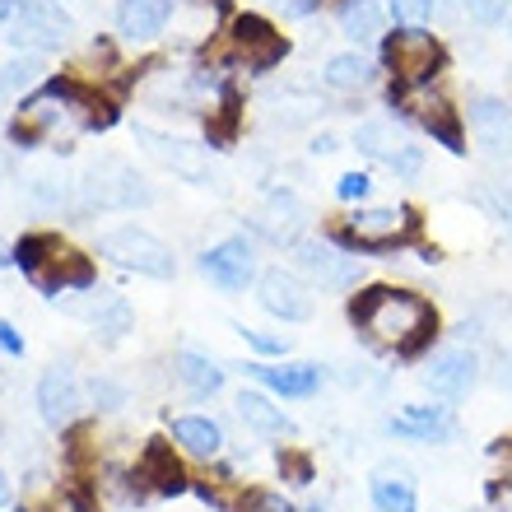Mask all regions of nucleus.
<instances>
[{"instance_id": "1", "label": "nucleus", "mask_w": 512, "mask_h": 512, "mask_svg": "<svg viewBox=\"0 0 512 512\" xmlns=\"http://www.w3.org/2000/svg\"><path fill=\"white\" fill-rule=\"evenodd\" d=\"M354 326L368 336V345L396 354H419L433 340V303L410 294V289H391V284H373L350 303Z\"/></svg>"}, {"instance_id": "2", "label": "nucleus", "mask_w": 512, "mask_h": 512, "mask_svg": "<svg viewBox=\"0 0 512 512\" xmlns=\"http://www.w3.org/2000/svg\"><path fill=\"white\" fill-rule=\"evenodd\" d=\"M14 266L24 270L28 280L38 284L47 298L66 294V289H94V270L80 252L61 247V238L52 233H33L24 243L14 247Z\"/></svg>"}, {"instance_id": "3", "label": "nucleus", "mask_w": 512, "mask_h": 512, "mask_svg": "<svg viewBox=\"0 0 512 512\" xmlns=\"http://www.w3.org/2000/svg\"><path fill=\"white\" fill-rule=\"evenodd\" d=\"M98 256H108L112 266L135 270V275H149V280H173V275H177L173 247L163 243L159 233L135 229V224H122V229L98 233Z\"/></svg>"}, {"instance_id": "4", "label": "nucleus", "mask_w": 512, "mask_h": 512, "mask_svg": "<svg viewBox=\"0 0 512 512\" xmlns=\"http://www.w3.org/2000/svg\"><path fill=\"white\" fill-rule=\"evenodd\" d=\"M154 201V187L135 173L126 159H98L80 177V205L84 210H135V205Z\"/></svg>"}, {"instance_id": "5", "label": "nucleus", "mask_w": 512, "mask_h": 512, "mask_svg": "<svg viewBox=\"0 0 512 512\" xmlns=\"http://www.w3.org/2000/svg\"><path fill=\"white\" fill-rule=\"evenodd\" d=\"M382 56H387L391 75H396V89H415V84L433 80V70L443 61V47H438V38H433L429 28L405 24V28H396V33H387Z\"/></svg>"}, {"instance_id": "6", "label": "nucleus", "mask_w": 512, "mask_h": 512, "mask_svg": "<svg viewBox=\"0 0 512 512\" xmlns=\"http://www.w3.org/2000/svg\"><path fill=\"white\" fill-rule=\"evenodd\" d=\"M415 233V210H396V205H368V210H354L340 229V243L359 247V252H391L401 247L405 238Z\"/></svg>"}, {"instance_id": "7", "label": "nucleus", "mask_w": 512, "mask_h": 512, "mask_svg": "<svg viewBox=\"0 0 512 512\" xmlns=\"http://www.w3.org/2000/svg\"><path fill=\"white\" fill-rule=\"evenodd\" d=\"M70 14L56 5V0H24V10L14 14V33L10 42L24 47V52H61L70 42Z\"/></svg>"}, {"instance_id": "8", "label": "nucleus", "mask_w": 512, "mask_h": 512, "mask_svg": "<svg viewBox=\"0 0 512 512\" xmlns=\"http://www.w3.org/2000/svg\"><path fill=\"white\" fill-rule=\"evenodd\" d=\"M294 261H298V270L308 275L322 294H345V289H354L359 284V261L354 256H340L336 247H326V243H317V238H298L294 243Z\"/></svg>"}, {"instance_id": "9", "label": "nucleus", "mask_w": 512, "mask_h": 512, "mask_svg": "<svg viewBox=\"0 0 512 512\" xmlns=\"http://www.w3.org/2000/svg\"><path fill=\"white\" fill-rule=\"evenodd\" d=\"M256 298H261V308H266L270 317H280V322H308L312 312H317L308 284L298 280L294 270H284V266L261 270V280H256Z\"/></svg>"}, {"instance_id": "10", "label": "nucleus", "mask_w": 512, "mask_h": 512, "mask_svg": "<svg viewBox=\"0 0 512 512\" xmlns=\"http://www.w3.org/2000/svg\"><path fill=\"white\" fill-rule=\"evenodd\" d=\"M475 378H480V359H475V350H466V345H443V350L429 359V368H424V387H429L438 401L471 396Z\"/></svg>"}, {"instance_id": "11", "label": "nucleus", "mask_w": 512, "mask_h": 512, "mask_svg": "<svg viewBox=\"0 0 512 512\" xmlns=\"http://www.w3.org/2000/svg\"><path fill=\"white\" fill-rule=\"evenodd\" d=\"M201 270L210 275V284L224 289V294H243L252 280H261V275H256L252 238H224V243H215L201 256Z\"/></svg>"}, {"instance_id": "12", "label": "nucleus", "mask_w": 512, "mask_h": 512, "mask_svg": "<svg viewBox=\"0 0 512 512\" xmlns=\"http://www.w3.org/2000/svg\"><path fill=\"white\" fill-rule=\"evenodd\" d=\"M38 410L52 429H66V424H75L84 415V387L70 364H52L38 378Z\"/></svg>"}, {"instance_id": "13", "label": "nucleus", "mask_w": 512, "mask_h": 512, "mask_svg": "<svg viewBox=\"0 0 512 512\" xmlns=\"http://www.w3.org/2000/svg\"><path fill=\"white\" fill-rule=\"evenodd\" d=\"M391 438H410V443H457V415L452 405H405L401 415L387 419Z\"/></svg>"}, {"instance_id": "14", "label": "nucleus", "mask_w": 512, "mask_h": 512, "mask_svg": "<svg viewBox=\"0 0 512 512\" xmlns=\"http://www.w3.org/2000/svg\"><path fill=\"white\" fill-rule=\"evenodd\" d=\"M145 140V149L163 168H173L177 177H187L191 187H210L215 182V168H210V154L205 145H191V140H173V135H159V131H135Z\"/></svg>"}, {"instance_id": "15", "label": "nucleus", "mask_w": 512, "mask_h": 512, "mask_svg": "<svg viewBox=\"0 0 512 512\" xmlns=\"http://www.w3.org/2000/svg\"><path fill=\"white\" fill-rule=\"evenodd\" d=\"M229 42H233V52L243 56L252 70H270V66H280L284 52H289V42L275 33V28L261 19V14H238L229 28Z\"/></svg>"}, {"instance_id": "16", "label": "nucleus", "mask_w": 512, "mask_h": 512, "mask_svg": "<svg viewBox=\"0 0 512 512\" xmlns=\"http://www.w3.org/2000/svg\"><path fill=\"white\" fill-rule=\"evenodd\" d=\"M303 224H308V205L298 201L294 191H270L266 205L256 210V233L270 238L275 247H294Z\"/></svg>"}, {"instance_id": "17", "label": "nucleus", "mask_w": 512, "mask_h": 512, "mask_svg": "<svg viewBox=\"0 0 512 512\" xmlns=\"http://www.w3.org/2000/svg\"><path fill=\"white\" fill-rule=\"evenodd\" d=\"M247 373H252L261 387L280 391L284 401H303V396H317V391H322V368L317 364H280V368L247 364Z\"/></svg>"}, {"instance_id": "18", "label": "nucleus", "mask_w": 512, "mask_h": 512, "mask_svg": "<svg viewBox=\"0 0 512 512\" xmlns=\"http://www.w3.org/2000/svg\"><path fill=\"white\" fill-rule=\"evenodd\" d=\"M471 126H475V135H480V145H485L494 159L512 154V112L503 108L499 98H475Z\"/></svg>"}, {"instance_id": "19", "label": "nucleus", "mask_w": 512, "mask_h": 512, "mask_svg": "<svg viewBox=\"0 0 512 512\" xmlns=\"http://www.w3.org/2000/svg\"><path fill=\"white\" fill-rule=\"evenodd\" d=\"M168 14H173V0H122L117 5V28L131 42H149L163 33Z\"/></svg>"}, {"instance_id": "20", "label": "nucleus", "mask_w": 512, "mask_h": 512, "mask_svg": "<svg viewBox=\"0 0 512 512\" xmlns=\"http://www.w3.org/2000/svg\"><path fill=\"white\" fill-rule=\"evenodd\" d=\"M84 317V322L94 326V336H103L112 345V340H122L126 331H131V303H126L122 294H89V303L84 308H75Z\"/></svg>"}, {"instance_id": "21", "label": "nucleus", "mask_w": 512, "mask_h": 512, "mask_svg": "<svg viewBox=\"0 0 512 512\" xmlns=\"http://www.w3.org/2000/svg\"><path fill=\"white\" fill-rule=\"evenodd\" d=\"M233 405H238V419H243L252 433H261V438H289V433H294V419L284 415L270 396H261V391H238Z\"/></svg>"}, {"instance_id": "22", "label": "nucleus", "mask_w": 512, "mask_h": 512, "mask_svg": "<svg viewBox=\"0 0 512 512\" xmlns=\"http://www.w3.org/2000/svg\"><path fill=\"white\" fill-rule=\"evenodd\" d=\"M173 373H177V382H182L191 396H201V401L224 387V368H219L210 354H196V350H177Z\"/></svg>"}, {"instance_id": "23", "label": "nucleus", "mask_w": 512, "mask_h": 512, "mask_svg": "<svg viewBox=\"0 0 512 512\" xmlns=\"http://www.w3.org/2000/svg\"><path fill=\"white\" fill-rule=\"evenodd\" d=\"M173 443L182 447L187 457H215L219 447H224V433H219L215 419L182 415V419H173Z\"/></svg>"}, {"instance_id": "24", "label": "nucleus", "mask_w": 512, "mask_h": 512, "mask_svg": "<svg viewBox=\"0 0 512 512\" xmlns=\"http://www.w3.org/2000/svg\"><path fill=\"white\" fill-rule=\"evenodd\" d=\"M382 24H387V10L382 0H345L340 5V33L354 42H378Z\"/></svg>"}, {"instance_id": "25", "label": "nucleus", "mask_w": 512, "mask_h": 512, "mask_svg": "<svg viewBox=\"0 0 512 512\" xmlns=\"http://www.w3.org/2000/svg\"><path fill=\"white\" fill-rule=\"evenodd\" d=\"M135 480H154V489H159V494H182V489H187V475H182V466H177L173 452H168L163 443H149L145 447V461H140Z\"/></svg>"}, {"instance_id": "26", "label": "nucleus", "mask_w": 512, "mask_h": 512, "mask_svg": "<svg viewBox=\"0 0 512 512\" xmlns=\"http://www.w3.org/2000/svg\"><path fill=\"white\" fill-rule=\"evenodd\" d=\"M373 512H419V499H415V485L405 480V475H373Z\"/></svg>"}, {"instance_id": "27", "label": "nucleus", "mask_w": 512, "mask_h": 512, "mask_svg": "<svg viewBox=\"0 0 512 512\" xmlns=\"http://www.w3.org/2000/svg\"><path fill=\"white\" fill-rule=\"evenodd\" d=\"M322 80L331 84V89H340V94H354V89H364V84L373 80V66H368V56H359V52H340L326 61Z\"/></svg>"}, {"instance_id": "28", "label": "nucleus", "mask_w": 512, "mask_h": 512, "mask_svg": "<svg viewBox=\"0 0 512 512\" xmlns=\"http://www.w3.org/2000/svg\"><path fill=\"white\" fill-rule=\"evenodd\" d=\"M354 145L364 149L368 159H396V149H401V135H396V126L391 122H364L359 131H354Z\"/></svg>"}, {"instance_id": "29", "label": "nucleus", "mask_w": 512, "mask_h": 512, "mask_svg": "<svg viewBox=\"0 0 512 512\" xmlns=\"http://www.w3.org/2000/svg\"><path fill=\"white\" fill-rule=\"evenodd\" d=\"M38 75H42V61H38V56L5 61V66H0V89H5V94H24L28 84H38Z\"/></svg>"}, {"instance_id": "30", "label": "nucleus", "mask_w": 512, "mask_h": 512, "mask_svg": "<svg viewBox=\"0 0 512 512\" xmlns=\"http://www.w3.org/2000/svg\"><path fill=\"white\" fill-rule=\"evenodd\" d=\"M28 201L47 205V210H61V205H66V187H61V177H52V173L33 177V182H28Z\"/></svg>"}, {"instance_id": "31", "label": "nucleus", "mask_w": 512, "mask_h": 512, "mask_svg": "<svg viewBox=\"0 0 512 512\" xmlns=\"http://www.w3.org/2000/svg\"><path fill=\"white\" fill-rule=\"evenodd\" d=\"M461 5H466V14H471L475 24H485V28L508 24V14H512V0H461Z\"/></svg>"}, {"instance_id": "32", "label": "nucleus", "mask_w": 512, "mask_h": 512, "mask_svg": "<svg viewBox=\"0 0 512 512\" xmlns=\"http://www.w3.org/2000/svg\"><path fill=\"white\" fill-rule=\"evenodd\" d=\"M387 10L401 19V24H415L424 28V19L433 14V0H387Z\"/></svg>"}, {"instance_id": "33", "label": "nucleus", "mask_w": 512, "mask_h": 512, "mask_svg": "<svg viewBox=\"0 0 512 512\" xmlns=\"http://www.w3.org/2000/svg\"><path fill=\"white\" fill-rule=\"evenodd\" d=\"M238 336L252 345V350H261V354H289V340L284 336H266V331H256V326H233Z\"/></svg>"}, {"instance_id": "34", "label": "nucleus", "mask_w": 512, "mask_h": 512, "mask_svg": "<svg viewBox=\"0 0 512 512\" xmlns=\"http://www.w3.org/2000/svg\"><path fill=\"white\" fill-rule=\"evenodd\" d=\"M368 191H373V177H368V173H345L336 182V196H340V201H364Z\"/></svg>"}, {"instance_id": "35", "label": "nucleus", "mask_w": 512, "mask_h": 512, "mask_svg": "<svg viewBox=\"0 0 512 512\" xmlns=\"http://www.w3.org/2000/svg\"><path fill=\"white\" fill-rule=\"evenodd\" d=\"M247 512H298L294 503L284 499V494H270V489H256L247 494Z\"/></svg>"}, {"instance_id": "36", "label": "nucleus", "mask_w": 512, "mask_h": 512, "mask_svg": "<svg viewBox=\"0 0 512 512\" xmlns=\"http://www.w3.org/2000/svg\"><path fill=\"white\" fill-rule=\"evenodd\" d=\"M280 471L294 475V485H312V461L298 452H280Z\"/></svg>"}, {"instance_id": "37", "label": "nucleus", "mask_w": 512, "mask_h": 512, "mask_svg": "<svg viewBox=\"0 0 512 512\" xmlns=\"http://www.w3.org/2000/svg\"><path fill=\"white\" fill-rule=\"evenodd\" d=\"M419 163H424L419 145H401V149H396V159H391V168H396L401 177H415V173H419Z\"/></svg>"}, {"instance_id": "38", "label": "nucleus", "mask_w": 512, "mask_h": 512, "mask_svg": "<svg viewBox=\"0 0 512 512\" xmlns=\"http://www.w3.org/2000/svg\"><path fill=\"white\" fill-rule=\"evenodd\" d=\"M94 401H98V405H103V410H117V405H122V401H126V391H122V387H117V382H108V378H98V382H94Z\"/></svg>"}, {"instance_id": "39", "label": "nucleus", "mask_w": 512, "mask_h": 512, "mask_svg": "<svg viewBox=\"0 0 512 512\" xmlns=\"http://www.w3.org/2000/svg\"><path fill=\"white\" fill-rule=\"evenodd\" d=\"M0 354H24V336L10 322H0Z\"/></svg>"}, {"instance_id": "40", "label": "nucleus", "mask_w": 512, "mask_h": 512, "mask_svg": "<svg viewBox=\"0 0 512 512\" xmlns=\"http://www.w3.org/2000/svg\"><path fill=\"white\" fill-rule=\"evenodd\" d=\"M280 5H284V14H289V19H308L322 0H280Z\"/></svg>"}, {"instance_id": "41", "label": "nucleus", "mask_w": 512, "mask_h": 512, "mask_svg": "<svg viewBox=\"0 0 512 512\" xmlns=\"http://www.w3.org/2000/svg\"><path fill=\"white\" fill-rule=\"evenodd\" d=\"M19 10H24V0H0V24H14Z\"/></svg>"}, {"instance_id": "42", "label": "nucleus", "mask_w": 512, "mask_h": 512, "mask_svg": "<svg viewBox=\"0 0 512 512\" xmlns=\"http://www.w3.org/2000/svg\"><path fill=\"white\" fill-rule=\"evenodd\" d=\"M10 503V480H5V471H0V508Z\"/></svg>"}, {"instance_id": "43", "label": "nucleus", "mask_w": 512, "mask_h": 512, "mask_svg": "<svg viewBox=\"0 0 512 512\" xmlns=\"http://www.w3.org/2000/svg\"><path fill=\"white\" fill-rule=\"evenodd\" d=\"M0 261H5V243H0Z\"/></svg>"}]
</instances>
